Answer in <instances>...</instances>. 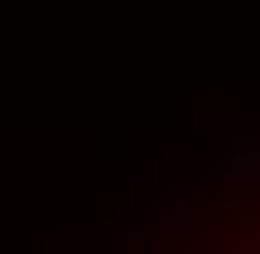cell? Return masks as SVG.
<instances>
[{"label": "cell", "instance_id": "cell-1", "mask_svg": "<svg viewBox=\"0 0 260 254\" xmlns=\"http://www.w3.org/2000/svg\"><path fill=\"white\" fill-rule=\"evenodd\" d=\"M237 254H260V242H248V248H237Z\"/></svg>", "mask_w": 260, "mask_h": 254}]
</instances>
